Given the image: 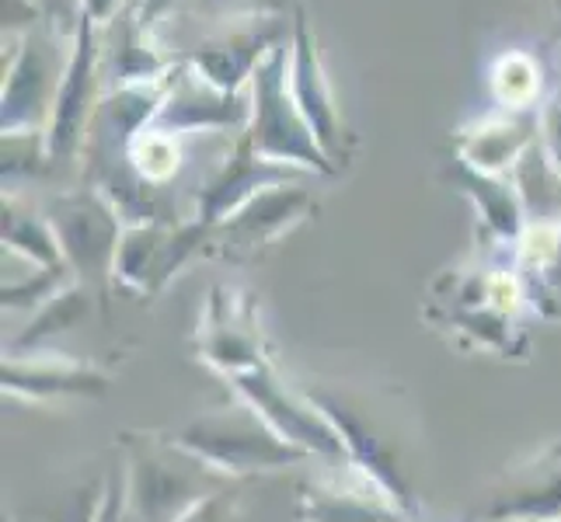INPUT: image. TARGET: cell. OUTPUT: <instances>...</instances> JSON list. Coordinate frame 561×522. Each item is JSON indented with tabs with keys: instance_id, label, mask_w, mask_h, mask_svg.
I'll return each mask as SVG.
<instances>
[{
	"instance_id": "obj_1",
	"label": "cell",
	"mask_w": 561,
	"mask_h": 522,
	"mask_svg": "<svg viewBox=\"0 0 561 522\" xmlns=\"http://www.w3.org/2000/svg\"><path fill=\"white\" fill-rule=\"evenodd\" d=\"M126 453V501L129 522H179L203 498L224 491L234 480L209 471L161 432H123Z\"/></svg>"
},
{
	"instance_id": "obj_2",
	"label": "cell",
	"mask_w": 561,
	"mask_h": 522,
	"mask_svg": "<svg viewBox=\"0 0 561 522\" xmlns=\"http://www.w3.org/2000/svg\"><path fill=\"white\" fill-rule=\"evenodd\" d=\"M168 436L227 480L279 474L286 467H300V463L314 460L311 453L297 450L294 442H286L248 401L203 411Z\"/></svg>"
},
{
	"instance_id": "obj_3",
	"label": "cell",
	"mask_w": 561,
	"mask_h": 522,
	"mask_svg": "<svg viewBox=\"0 0 561 522\" xmlns=\"http://www.w3.org/2000/svg\"><path fill=\"white\" fill-rule=\"evenodd\" d=\"M244 140L259 158L283 164V167H304L318 174H335L339 167L314 140L304 112L289 91L286 77V46L279 43L251 73V123L244 129Z\"/></svg>"
},
{
	"instance_id": "obj_4",
	"label": "cell",
	"mask_w": 561,
	"mask_h": 522,
	"mask_svg": "<svg viewBox=\"0 0 561 522\" xmlns=\"http://www.w3.org/2000/svg\"><path fill=\"white\" fill-rule=\"evenodd\" d=\"M46 217L56 230L73 282L88 286L91 293H99L102 306H108L112 265L126 230L123 212L112 206L105 192L88 185L56 199Z\"/></svg>"
},
{
	"instance_id": "obj_5",
	"label": "cell",
	"mask_w": 561,
	"mask_h": 522,
	"mask_svg": "<svg viewBox=\"0 0 561 522\" xmlns=\"http://www.w3.org/2000/svg\"><path fill=\"white\" fill-rule=\"evenodd\" d=\"M304 394L335 425V432L345 446V463L359 467L366 485H374V491L391 501L398 512L412 515L415 495L409 488V477L401 471V456L394 450V442L377 432V425L366 418L363 408H356V404L345 401L342 394L328 391V386H311V391H304Z\"/></svg>"
},
{
	"instance_id": "obj_6",
	"label": "cell",
	"mask_w": 561,
	"mask_h": 522,
	"mask_svg": "<svg viewBox=\"0 0 561 522\" xmlns=\"http://www.w3.org/2000/svg\"><path fill=\"white\" fill-rule=\"evenodd\" d=\"M230 383H234L238 397L248 401L251 408L273 425L286 442H294L297 450L321 456V460H339V463L345 460V446L335 432V425L328 421V415L307 394L289 391L268 362L251 373L230 376Z\"/></svg>"
},
{
	"instance_id": "obj_7",
	"label": "cell",
	"mask_w": 561,
	"mask_h": 522,
	"mask_svg": "<svg viewBox=\"0 0 561 522\" xmlns=\"http://www.w3.org/2000/svg\"><path fill=\"white\" fill-rule=\"evenodd\" d=\"M99 67H102V46H99V25L88 14L77 22L73 53L60 73V91H56L53 119L46 129L49 143V164H67L84 147L94 112H99Z\"/></svg>"
},
{
	"instance_id": "obj_8",
	"label": "cell",
	"mask_w": 561,
	"mask_h": 522,
	"mask_svg": "<svg viewBox=\"0 0 561 522\" xmlns=\"http://www.w3.org/2000/svg\"><path fill=\"white\" fill-rule=\"evenodd\" d=\"M196 352L227 380L251 373L268 362L262 352V335L255 314H251V303L241 300L234 289L217 286L209 293L196 332Z\"/></svg>"
},
{
	"instance_id": "obj_9",
	"label": "cell",
	"mask_w": 561,
	"mask_h": 522,
	"mask_svg": "<svg viewBox=\"0 0 561 522\" xmlns=\"http://www.w3.org/2000/svg\"><path fill=\"white\" fill-rule=\"evenodd\" d=\"M251 123V94H227L206 84L196 70L179 67V73L168 77L164 102L158 108V119L150 126L175 137V132L196 129H248Z\"/></svg>"
},
{
	"instance_id": "obj_10",
	"label": "cell",
	"mask_w": 561,
	"mask_h": 522,
	"mask_svg": "<svg viewBox=\"0 0 561 522\" xmlns=\"http://www.w3.org/2000/svg\"><path fill=\"white\" fill-rule=\"evenodd\" d=\"M289 91H294L304 119L314 132V140L321 143V150L339 167L345 161L342 123H339V108H335V98H332V88H328V81H324L321 56H318L311 28H307V14L304 11H297L294 38H289Z\"/></svg>"
},
{
	"instance_id": "obj_11",
	"label": "cell",
	"mask_w": 561,
	"mask_h": 522,
	"mask_svg": "<svg viewBox=\"0 0 561 522\" xmlns=\"http://www.w3.org/2000/svg\"><path fill=\"white\" fill-rule=\"evenodd\" d=\"M485 522H561V446L537 453L506 474L478 512Z\"/></svg>"
},
{
	"instance_id": "obj_12",
	"label": "cell",
	"mask_w": 561,
	"mask_h": 522,
	"mask_svg": "<svg viewBox=\"0 0 561 522\" xmlns=\"http://www.w3.org/2000/svg\"><path fill=\"white\" fill-rule=\"evenodd\" d=\"M56 56L43 38L28 35L4 81V137L46 132L56 105Z\"/></svg>"
},
{
	"instance_id": "obj_13",
	"label": "cell",
	"mask_w": 561,
	"mask_h": 522,
	"mask_svg": "<svg viewBox=\"0 0 561 522\" xmlns=\"http://www.w3.org/2000/svg\"><path fill=\"white\" fill-rule=\"evenodd\" d=\"M4 394L22 401H64V397H102L108 376L91 362L60 359L46 352H25L4 359Z\"/></svg>"
},
{
	"instance_id": "obj_14",
	"label": "cell",
	"mask_w": 561,
	"mask_h": 522,
	"mask_svg": "<svg viewBox=\"0 0 561 522\" xmlns=\"http://www.w3.org/2000/svg\"><path fill=\"white\" fill-rule=\"evenodd\" d=\"M286 182H297V167H283V164L259 158V153L251 150V143L241 137L238 150L230 153V161L213 174V182L199 192L196 217L217 230L227 217H234L244 202L255 199L259 192L286 185Z\"/></svg>"
},
{
	"instance_id": "obj_15",
	"label": "cell",
	"mask_w": 561,
	"mask_h": 522,
	"mask_svg": "<svg viewBox=\"0 0 561 522\" xmlns=\"http://www.w3.org/2000/svg\"><path fill=\"white\" fill-rule=\"evenodd\" d=\"M311 209V196L297 185H276L259 192L255 199L244 202L234 217H227L217 230H213V241L224 251H259L268 241H276L283 230H289L294 223L304 220V212Z\"/></svg>"
},
{
	"instance_id": "obj_16",
	"label": "cell",
	"mask_w": 561,
	"mask_h": 522,
	"mask_svg": "<svg viewBox=\"0 0 561 522\" xmlns=\"http://www.w3.org/2000/svg\"><path fill=\"white\" fill-rule=\"evenodd\" d=\"M276 46H279V25H262V28H248V32H234L224 38H213V43H203L196 49H188L185 60L206 84L227 94H241V84L251 81L255 67Z\"/></svg>"
},
{
	"instance_id": "obj_17",
	"label": "cell",
	"mask_w": 561,
	"mask_h": 522,
	"mask_svg": "<svg viewBox=\"0 0 561 522\" xmlns=\"http://www.w3.org/2000/svg\"><path fill=\"white\" fill-rule=\"evenodd\" d=\"M534 132H540V115L527 108L510 112L492 123H481L474 132L460 137V161H468L471 167L485 174L513 171L516 161L527 153V147L537 143Z\"/></svg>"
},
{
	"instance_id": "obj_18",
	"label": "cell",
	"mask_w": 561,
	"mask_h": 522,
	"mask_svg": "<svg viewBox=\"0 0 561 522\" xmlns=\"http://www.w3.org/2000/svg\"><path fill=\"white\" fill-rule=\"evenodd\" d=\"M447 182H454L463 196L478 206V212L485 217L495 237L519 241L527 234V217H524V206H519L513 182L510 185L499 182V174H485L460 158L447 167Z\"/></svg>"
},
{
	"instance_id": "obj_19",
	"label": "cell",
	"mask_w": 561,
	"mask_h": 522,
	"mask_svg": "<svg viewBox=\"0 0 561 522\" xmlns=\"http://www.w3.org/2000/svg\"><path fill=\"white\" fill-rule=\"evenodd\" d=\"M513 188L524 206V217L530 227H561V167L551 161L545 143H530L524 158L516 161Z\"/></svg>"
},
{
	"instance_id": "obj_20",
	"label": "cell",
	"mask_w": 561,
	"mask_h": 522,
	"mask_svg": "<svg viewBox=\"0 0 561 522\" xmlns=\"http://www.w3.org/2000/svg\"><path fill=\"white\" fill-rule=\"evenodd\" d=\"M401 512L383 495H363L342 485H304L297 491L300 522H394Z\"/></svg>"
},
{
	"instance_id": "obj_21",
	"label": "cell",
	"mask_w": 561,
	"mask_h": 522,
	"mask_svg": "<svg viewBox=\"0 0 561 522\" xmlns=\"http://www.w3.org/2000/svg\"><path fill=\"white\" fill-rule=\"evenodd\" d=\"M164 241H168V230L158 220L126 223L119 251H115L112 282L119 289H129V293L150 297L153 279H158L161 255H164Z\"/></svg>"
},
{
	"instance_id": "obj_22",
	"label": "cell",
	"mask_w": 561,
	"mask_h": 522,
	"mask_svg": "<svg viewBox=\"0 0 561 522\" xmlns=\"http://www.w3.org/2000/svg\"><path fill=\"white\" fill-rule=\"evenodd\" d=\"M88 314H91V289L81 282H70L64 293H56L46 306H38L35 321L11 341V356H25L32 348L46 345L53 335L77 327Z\"/></svg>"
},
{
	"instance_id": "obj_23",
	"label": "cell",
	"mask_w": 561,
	"mask_h": 522,
	"mask_svg": "<svg viewBox=\"0 0 561 522\" xmlns=\"http://www.w3.org/2000/svg\"><path fill=\"white\" fill-rule=\"evenodd\" d=\"M4 244L35 268H43V272L67 268L49 217H35V212L18 209V202H4Z\"/></svg>"
},
{
	"instance_id": "obj_24",
	"label": "cell",
	"mask_w": 561,
	"mask_h": 522,
	"mask_svg": "<svg viewBox=\"0 0 561 522\" xmlns=\"http://www.w3.org/2000/svg\"><path fill=\"white\" fill-rule=\"evenodd\" d=\"M129 164L133 171L140 174L147 185H158V182H168L171 174L179 167V147H175V137H168L161 129H144L137 143L129 150Z\"/></svg>"
},
{
	"instance_id": "obj_25",
	"label": "cell",
	"mask_w": 561,
	"mask_h": 522,
	"mask_svg": "<svg viewBox=\"0 0 561 522\" xmlns=\"http://www.w3.org/2000/svg\"><path fill=\"white\" fill-rule=\"evenodd\" d=\"M105 498H108V474L102 480H91V485H81L70 495L49 501L35 522H99Z\"/></svg>"
},
{
	"instance_id": "obj_26",
	"label": "cell",
	"mask_w": 561,
	"mask_h": 522,
	"mask_svg": "<svg viewBox=\"0 0 561 522\" xmlns=\"http://www.w3.org/2000/svg\"><path fill=\"white\" fill-rule=\"evenodd\" d=\"M179 522H241V498L238 491H217V495H209L203 498L199 506H192Z\"/></svg>"
},
{
	"instance_id": "obj_27",
	"label": "cell",
	"mask_w": 561,
	"mask_h": 522,
	"mask_svg": "<svg viewBox=\"0 0 561 522\" xmlns=\"http://www.w3.org/2000/svg\"><path fill=\"white\" fill-rule=\"evenodd\" d=\"M540 143H545V150L551 153V161L561 167V84L551 88V94L545 98V105H540Z\"/></svg>"
},
{
	"instance_id": "obj_28",
	"label": "cell",
	"mask_w": 561,
	"mask_h": 522,
	"mask_svg": "<svg viewBox=\"0 0 561 522\" xmlns=\"http://www.w3.org/2000/svg\"><path fill=\"white\" fill-rule=\"evenodd\" d=\"M99 522H129V501H126V477L123 471H108V498Z\"/></svg>"
},
{
	"instance_id": "obj_29",
	"label": "cell",
	"mask_w": 561,
	"mask_h": 522,
	"mask_svg": "<svg viewBox=\"0 0 561 522\" xmlns=\"http://www.w3.org/2000/svg\"><path fill=\"white\" fill-rule=\"evenodd\" d=\"M175 4H182V0H140V11H137L140 32H150L153 25H158V18H164Z\"/></svg>"
},
{
	"instance_id": "obj_30",
	"label": "cell",
	"mask_w": 561,
	"mask_h": 522,
	"mask_svg": "<svg viewBox=\"0 0 561 522\" xmlns=\"http://www.w3.org/2000/svg\"><path fill=\"white\" fill-rule=\"evenodd\" d=\"M119 8V0H81V14H88L94 25H105Z\"/></svg>"
},
{
	"instance_id": "obj_31",
	"label": "cell",
	"mask_w": 561,
	"mask_h": 522,
	"mask_svg": "<svg viewBox=\"0 0 561 522\" xmlns=\"http://www.w3.org/2000/svg\"><path fill=\"white\" fill-rule=\"evenodd\" d=\"M213 4H230V0H213ZM248 4H255L259 11H273L283 8V0H248Z\"/></svg>"
},
{
	"instance_id": "obj_32",
	"label": "cell",
	"mask_w": 561,
	"mask_h": 522,
	"mask_svg": "<svg viewBox=\"0 0 561 522\" xmlns=\"http://www.w3.org/2000/svg\"><path fill=\"white\" fill-rule=\"evenodd\" d=\"M551 8H554V18H558V38H561V0H551Z\"/></svg>"
}]
</instances>
